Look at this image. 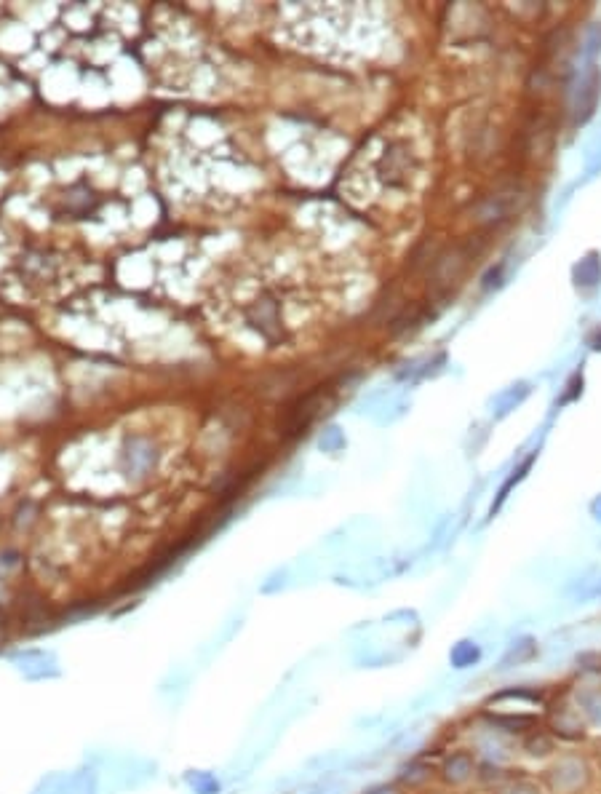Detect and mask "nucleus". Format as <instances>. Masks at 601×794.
Here are the masks:
<instances>
[{"instance_id":"12","label":"nucleus","mask_w":601,"mask_h":794,"mask_svg":"<svg viewBox=\"0 0 601 794\" xmlns=\"http://www.w3.org/2000/svg\"><path fill=\"white\" fill-rule=\"evenodd\" d=\"M593 514H596V519H601V498L593 503Z\"/></svg>"},{"instance_id":"11","label":"nucleus","mask_w":601,"mask_h":794,"mask_svg":"<svg viewBox=\"0 0 601 794\" xmlns=\"http://www.w3.org/2000/svg\"><path fill=\"white\" fill-rule=\"evenodd\" d=\"M6 639H9V621H6V613L0 607V647L6 645Z\"/></svg>"},{"instance_id":"6","label":"nucleus","mask_w":601,"mask_h":794,"mask_svg":"<svg viewBox=\"0 0 601 794\" xmlns=\"http://www.w3.org/2000/svg\"><path fill=\"white\" fill-rule=\"evenodd\" d=\"M575 706L588 722V728H601V690H580L575 698Z\"/></svg>"},{"instance_id":"1","label":"nucleus","mask_w":601,"mask_h":794,"mask_svg":"<svg viewBox=\"0 0 601 794\" xmlns=\"http://www.w3.org/2000/svg\"><path fill=\"white\" fill-rule=\"evenodd\" d=\"M593 781V765L580 754H559L543 770V786L551 794H583Z\"/></svg>"},{"instance_id":"2","label":"nucleus","mask_w":601,"mask_h":794,"mask_svg":"<svg viewBox=\"0 0 601 794\" xmlns=\"http://www.w3.org/2000/svg\"><path fill=\"white\" fill-rule=\"evenodd\" d=\"M543 728L559 741H583L588 736V722L583 720V714L572 701H556L548 706L545 712Z\"/></svg>"},{"instance_id":"5","label":"nucleus","mask_w":601,"mask_h":794,"mask_svg":"<svg viewBox=\"0 0 601 794\" xmlns=\"http://www.w3.org/2000/svg\"><path fill=\"white\" fill-rule=\"evenodd\" d=\"M484 658V650H481V645L476 642V639H460L457 645H452V650H449V664L455 666V669H471V666H476Z\"/></svg>"},{"instance_id":"4","label":"nucleus","mask_w":601,"mask_h":794,"mask_svg":"<svg viewBox=\"0 0 601 794\" xmlns=\"http://www.w3.org/2000/svg\"><path fill=\"white\" fill-rule=\"evenodd\" d=\"M433 778H436V768L431 762H425L423 757H415V760H409L407 765L398 768L396 784L404 786L407 792H415V789H423L425 784H431Z\"/></svg>"},{"instance_id":"3","label":"nucleus","mask_w":601,"mask_h":794,"mask_svg":"<svg viewBox=\"0 0 601 794\" xmlns=\"http://www.w3.org/2000/svg\"><path fill=\"white\" fill-rule=\"evenodd\" d=\"M479 770H481V762L471 749H455V752H449L447 757L439 762L436 778H439L444 786H449V789H463V786H468L471 781L479 778Z\"/></svg>"},{"instance_id":"7","label":"nucleus","mask_w":601,"mask_h":794,"mask_svg":"<svg viewBox=\"0 0 601 794\" xmlns=\"http://www.w3.org/2000/svg\"><path fill=\"white\" fill-rule=\"evenodd\" d=\"M187 784H190L193 794H220L222 792L220 778L212 776V773H206V770H190Z\"/></svg>"},{"instance_id":"9","label":"nucleus","mask_w":601,"mask_h":794,"mask_svg":"<svg viewBox=\"0 0 601 794\" xmlns=\"http://www.w3.org/2000/svg\"><path fill=\"white\" fill-rule=\"evenodd\" d=\"M495 794H540V786L529 778H519V781H508L497 789Z\"/></svg>"},{"instance_id":"8","label":"nucleus","mask_w":601,"mask_h":794,"mask_svg":"<svg viewBox=\"0 0 601 794\" xmlns=\"http://www.w3.org/2000/svg\"><path fill=\"white\" fill-rule=\"evenodd\" d=\"M535 655H537L535 642H532V639H521L519 645L513 642V645L508 647V653H505V658H503V666L524 664V661H532Z\"/></svg>"},{"instance_id":"13","label":"nucleus","mask_w":601,"mask_h":794,"mask_svg":"<svg viewBox=\"0 0 601 794\" xmlns=\"http://www.w3.org/2000/svg\"><path fill=\"white\" fill-rule=\"evenodd\" d=\"M596 760H599V765H601V744L596 746Z\"/></svg>"},{"instance_id":"10","label":"nucleus","mask_w":601,"mask_h":794,"mask_svg":"<svg viewBox=\"0 0 601 794\" xmlns=\"http://www.w3.org/2000/svg\"><path fill=\"white\" fill-rule=\"evenodd\" d=\"M361 794H409L404 786H398L396 781H382V784H374L369 789H364Z\"/></svg>"}]
</instances>
